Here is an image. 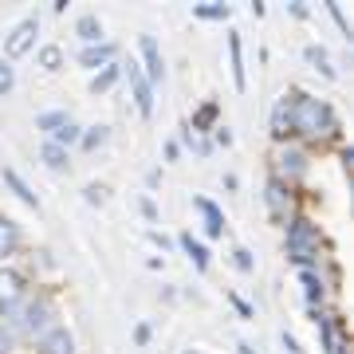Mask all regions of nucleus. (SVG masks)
<instances>
[{
  "label": "nucleus",
  "instance_id": "nucleus-13",
  "mask_svg": "<svg viewBox=\"0 0 354 354\" xmlns=\"http://www.w3.org/2000/svg\"><path fill=\"white\" fill-rule=\"evenodd\" d=\"M16 244H20V228H16V221L0 216V256H12Z\"/></svg>",
  "mask_w": 354,
  "mask_h": 354
},
{
  "label": "nucleus",
  "instance_id": "nucleus-1",
  "mask_svg": "<svg viewBox=\"0 0 354 354\" xmlns=\"http://www.w3.org/2000/svg\"><path fill=\"white\" fill-rule=\"evenodd\" d=\"M339 130L335 111L327 102L311 99V95H291V134H304V138H330Z\"/></svg>",
  "mask_w": 354,
  "mask_h": 354
},
{
  "label": "nucleus",
  "instance_id": "nucleus-21",
  "mask_svg": "<svg viewBox=\"0 0 354 354\" xmlns=\"http://www.w3.org/2000/svg\"><path fill=\"white\" fill-rule=\"evenodd\" d=\"M216 122V102H205L201 111L193 114V130H205V127H213Z\"/></svg>",
  "mask_w": 354,
  "mask_h": 354
},
{
  "label": "nucleus",
  "instance_id": "nucleus-5",
  "mask_svg": "<svg viewBox=\"0 0 354 354\" xmlns=\"http://www.w3.org/2000/svg\"><path fill=\"white\" fill-rule=\"evenodd\" d=\"M39 351L44 354H75V339L67 335V327H51L39 335Z\"/></svg>",
  "mask_w": 354,
  "mask_h": 354
},
{
  "label": "nucleus",
  "instance_id": "nucleus-8",
  "mask_svg": "<svg viewBox=\"0 0 354 354\" xmlns=\"http://www.w3.org/2000/svg\"><path fill=\"white\" fill-rule=\"evenodd\" d=\"M142 55H146V83H162L165 67H162V55H158V44L150 36H142Z\"/></svg>",
  "mask_w": 354,
  "mask_h": 354
},
{
  "label": "nucleus",
  "instance_id": "nucleus-12",
  "mask_svg": "<svg viewBox=\"0 0 354 354\" xmlns=\"http://www.w3.org/2000/svg\"><path fill=\"white\" fill-rule=\"evenodd\" d=\"M197 209L205 213V228H209V236H221V232H225V216H221V209H216L213 201H205V197H197Z\"/></svg>",
  "mask_w": 354,
  "mask_h": 354
},
{
  "label": "nucleus",
  "instance_id": "nucleus-18",
  "mask_svg": "<svg viewBox=\"0 0 354 354\" xmlns=\"http://www.w3.org/2000/svg\"><path fill=\"white\" fill-rule=\"evenodd\" d=\"M79 36L87 39V44H95V39L102 36V24H99V16H83V20H79Z\"/></svg>",
  "mask_w": 354,
  "mask_h": 354
},
{
  "label": "nucleus",
  "instance_id": "nucleus-17",
  "mask_svg": "<svg viewBox=\"0 0 354 354\" xmlns=\"http://www.w3.org/2000/svg\"><path fill=\"white\" fill-rule=\"evenodd\" d=\"M181 248L193 256V264H197V272H205L209 268V252H205V244H197L193 236H181Z\"/></svg>",
  "mask_w": 354,
  "mask_h": 354
},
{
  "label": "nucleus",
  "instance_id": "nucleus-7",
  "mask_svg": "<svg viewBox=\"0 0 354 354\" xmlns=\"http://www.w3.org/2000/svg\"><path fill=\"white\" fill-rule=\"evenodd\" d=\"M268 209H272L276 216H288L291 213V189L283 185V181H276V177L268 181Z\"/></svg>",
  "mask_w": 354,
  "mask_h": 354
},
{
  "label": "nucleus",
  "instance_id": "nucleus-20",
  "mask_svg": "<svg viewBox=\"0 0 354 354\" xmlns=\"http://www.w3.org/2000/svg\"><path fill=\"white\" fill-rule=\"evenodd\" d=\"M193 16H201V20H225L228 8L225 4H193Z\"/></svg>",
  "mask_w": 354,
  "mask_h": 354
},
{
  "label": "nucleus",
  "instance_id": "nucleus-31",
  "mask_svg": "<svg viewBox=\"0 0 354 354\" xmlns=\"http://www.w3.org/2000/svg\"><path fill=\"white\" fill-rule=\"evenodd\" d=\"M0 354H8V330L0 327Z\"/></svg>",
  "mask_w": 354,
  "mask_h": 354
},
{
  "label": "nucleus",
  "instance_id": "nucleus-26",
  "mask_svg": "<svg viewBox=\"0 0 354 354\" xmlns=\"http://www.w3.org/2000/svg\"><path fill=\"white\" fill-rule=\"evenodd\" d=\"M102 142H106V127H91V134H83V146H87V150H95Z\"/></svg>",
  "mask_w": 354,
  "mask_h": 354
},
{
  "label": "nucleus",
  "instance_id": "nucleus-25",
  "mask_svg": "<svg viewBox=\"0 0 354 354\" xmlns=\"http://www.w3.org/2000/svg\"><path fill=\"white\" fill-rule=\"evenodd\" d=\"M114 79H118V67H106V71H102V75H95V83H91V91H95V95H99V91H106V87H111Z\"/></svg>",
  "mask_w": 354,
  "mask_h": 354
},
{
  "label": "nucleus",
  "instance_id": "nucleus-24",
  "mask_svg": "<svg viewBox=\"0 0 354 354\" xmlns=\"http://www.w3.org/2000/svg\"><path fill=\"white\" fill-rule=\"evenodd\" d=\"M304 283H307L311 304H315V299H323V279H315V272H311V268H304Z\"/></svg>",
  "mask_w": 354,
  "mask_h": 354
},
{
  "label": "nucleus",
  "instance_id": "nucleus-19",
  "mask_svg": "<svg viewBox=\"0 0 354 354\" xmlns=\"http://www.w3.org/2000/svg\"><path fill=\"white\" fill-rule=\"evenodd\" d=\"M44 162H48L51 169H64V165H67V150H64V146H55V142H48V146H44Z\"/></svg>",
  "mask_w": 354,
  "mask_h": 354
},
{
  "label": "nucleus",
  "instance_id": "nucleus-15",
  "mask_svg": "<svg viewBox=\"0 0 354 354\" xmlns=\"http://www.w3.org/2000/svg\"><path fill=\"white\" fill-rule=\"evenodd\" d=\"M4 181H8V185H12V189H16V197H20V201H24V205H32V209H36V193L28 189V185H24V177L16 174V169H4Z\"/></svg>",
  "mask_w": 354,
  "mask_h": 354
},
{
  "label": "nucleus",
  "instance_id": "nucleus-14",
  "mask_svg": "<svg viewBox=\"0 0 354 354\" xmlns=\"http://www.w3.org/2000/svg\"><path fill=\"white\" fill-rule=\"evenodd\" d=\"M111 55H114V48H111V44H99V48L91 44V48H83V55H79V64H83V67H99V64H106Z\"/></svg>",
  "mask_w": 354,
  "mask_h": 354
},
{
  "label": "nucleus",
  "instance_id": "nucleus-22",
  "mask_svg": "<svg viewBox=\"0 0 354 354\" xmlns=\"http://www.w3.org/2000/svg\"><path fill=\"white\" fill-rule=\"evenodd\" d=\"M64 64V51L55 48V44H51V48H44L39 51V67H48V71H55V67Z\"/></svg>",
  "mask_w": 354,
  "mask_h": 354
},
{
  "label": "nucleus",
  "instance_id": "nucleus-32",
  "mask_svg": "<svg viewBox=\"0 0 354 354\" xmlns=\"http://www.w3.org/2000/svg\"><path fill=\"white\" fill-rule=\"evenodd\" d=\"M189 354H197V351H189Z\"/></svg>",
  "mask_w": 354,
  "mask_h": 354
},
{
  "label": "nucleus",
  "instance_id": "nucleus-2",
  "mask_svg": "<svg viewBox=\"0 0 354 354\" xmlns=\"http://www.w3.org/2000/svg\"><path fill=\"white\" fill-rule=\"evenodd\" d=\"M288 256L299 268H307L311 260H319V232L311 221H291L288 228Z\"/></svg>",
  "mask_w": 354,
  "mask_h": 354
},
{
  "label": "nucleus",
  "instance_id": "nucleus-4",
  "mask_svg": "<svg viewBox=\"0 0 354 354\" xmlns=\"http://www.w3.org/2000/svg\"><path fill=\"white\" fill-rule=\"evenodd\" d=\"M127 79H130V87H134V102H138L142 118H150V111H153V87L146 83V75L138 71V64L127 67Z\"/></svg>",
  "mask_w": 354,
  "mask_h": 354
},
{
  "label": "nucleus",
  "instance_id": "nucleus-23",
  "mask_svg": "<svg viewBox=\"0 0 354 354\" xmlns=\"http://www.w3.org/2000/svg\"><path fill=\"white\" fill-rule=\"evenodd\" d=\"M75 138H79V127L71 118H67L64 127H55V146H67V142H75Z\"/></svg>",
  "mask_w": 354,
  "mask_h": 354
},
{
  "label": "nucleus",
  "instance_id": "nucleus-30",
  "mask_svg": "<svg viewBox=\"0 0 354 354\" xmlns=\"http://www.w3.org/2000/svg\"><path fill=\"white\" fill-rule=\"evenodd\" d=\"M236 264H241V268H244V272H248V268H252V256L244 252V248H236Z\"/></svg>",
  "mask_w": 354,
  "mask_h": 354
},
{
  "label": "nucleus",
  "instance_id": "nucleus-27",
  "mask_svg": "<svg viewBox=\"0 0 354 354\" xmlns=\"http://www.w3.org/2000/svg\"><path fill=\"white\" fill-rule=\"evenodd\" d=\"M12 83H16L12 67H8V64H0V95H8V91H12Z\"/></svg>",
  "mask_w": 354,
  "mask_h": 354
},
{
  "label": "nucleus",
  "instance_id": "nucleus-16",
  "mask_svg": "<svg viewBox=\"0 0 354 354\" xmlns=\"http://www.w3.org/2000/svg\"><path fill=\"white\" fill-rule=\"evenodd\" d=\"M228 51H232V79L244 91V59H241V36H228Z\"/></svg>",
  "mask_w": 354,
  "mask_h": 354
},
{
  "label": "nucleus",
  "instance_id": "nucleus-29",
  "mask_svg": "<svg viewBox=\"0 0 354 354\" xmlns=\"http://www.w3.org/2000/svg\"><path fill=\"white\" fill-rule=\"evenodd\" d=\"M67 122V114H44V118H39V127L44 130H51V127H64Z\"/></svg>",
  "mask_w": 354,
  "mask_h": 354
},
{
  "label": "nucleus",
  "instance_id": "nucleus-28",
  "mask_svg": "<svg viewBox=\"0 0 354 354\" xmlns=\"http://www.w3.org/2000/svg\"><path fill=\"white\" fill-rule=\"evenodd\" d=\"M307 59H311V64H319V67H323V71H327V75H335V71H330V67H327V55H323V51H319V48H307Z\"/></svg>",
  "mask_w": 354,
  "mask_h": 354
},
{
  "label": "nucleus",
  "instance_id": "nucleus-6",
  "mask_svg": "<svg viewBox=\"0 0 354 354\" xmlns=\"http://www.w3.org/2000/svg\"><path fill=\"white\" fill-rule=\"evenodd\" d=\"M20 295H24V279H20V272L4 268V272H0V307H12Z\"/></svg>",
  "mask_w": 354,
  "mask_h": 354
},
{
  "label": "nucleus",
  "instance_id": "nucleus-3",
  "mask_svg": "<svg viewBox=\"0 0 354 354\" xmlns=\"http://www.w3.org/2000/svg\"><path fill=\"white\" fill-rule=\"evenodd\" d=\"M304 150L299 146H276V181H283V185H291L295 177L304 174Z\"/></svg>",
  "mask_w": 354,
  "mask_h": 354
},
{
  "label": "nucleus",
  "instance_id": "nucleus-9",
  "mask_svg": "<svg viewBox=\"0 0 354 354\" xmlns=\"http://www.w3.org/2000/svg\"><path fill=\"white\" fill-rule=\"evenodd\" d=\"M32 39H36V20L16 24V32L8 36V55H24V51L32 48Z\"/></svg>",
  "mask_w": 354,
  "mask_h": 354
},
{
  "label": "nucleus",
  "instance_id": "nucleus-11",
  "mask_svg": "<svg viewBox=\"0 0 354 354\" xmlns=\"http://www.w3.org/2000/svg\"><path fill=\"white\" fill-rule=\"evenodd\" d=\"M48 315H51L48 299H36V304H28V311H24V330H44Z\"/></svg>",
  "mask_w": 354,
  "mask_h": 354
},
{
  "label": "nucleus",
  "instance_id": "nucleus-10",
  "mask_svg": "<svg viewBox=\"0 0 354 354\" xmlns=\"http://www.w3.org/2000/svg\"><path fill=\"white\" fill-rule=\"evenodd\" d=\"M272 134H276L279 142L291 134V95H283V99L276 102V111H272Z\"/></svg>",
  "mask_w": 354,
  "mask_h": 354
}]
</instances>
